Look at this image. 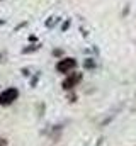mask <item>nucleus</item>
Here are the masks:
<instances>
[{
    "instance_id": "nucleus-1",
    "label": "nucleus",
    "mask_w": 136,
    "mask_h": 146,
    "mask_svg": "<svg viewBox=\"0 0 136 146\" xmlns=\"http://www.w3.org/2000/svg\"><path fill=\"white\" fill-rule=\"evenodd\" d=\"M17 97H19V90L17 88H7L5 92L0 94V106H10Z\"/></svg>"
},
{
    "instance_id": "nucleus-2",
    "label": "nucleus",
    "mask_w": 136,
    "mask_h": 146,
    "mask_svg": "<svg viewBox=\"0 0 136 146\" xmlns=\"http://www.w3.org/2000/svg\"><path fill=\"white\" fill-rule=\"evenodd\" d=\"M75 66H77V61H75L73 58H65V60H60V61H58L56 70L60 73H68V72H71Z\"/></svg>"
},
{
    "instance_id": "nucleus-3",
    "label": "nucleus",
    "mask_w": 136,
    "mask_h": 146,
    "mask_svg": "<svg viewBox=\"0 0 136 146\" xmlns=\"http://www.w3.org/2000/svg\"><path fill=\"white\" fill-rule=\"evenodd\" d=\"M80 80H82V73H71V75H68V78L63 82V88H65V90L73 88Z\"/></svg>"
}]
</instances>
